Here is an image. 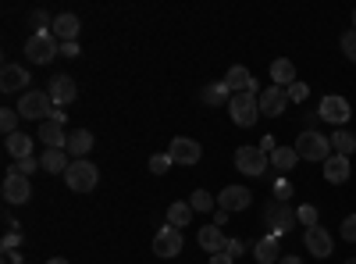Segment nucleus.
<instances>
[{"label": "nucleus", "mask_w": 356, "mask_h": 264, "mask_svg": "<svg viewBox=\"0 0 356 264\" xmlns=\"http://www.w3.org/2000/svg\"><path fill=\"white\" fill-rule=\"evenodd\" d=\"M228 114H232V122L239 125V129L257 125V118H260V97H257V90L232 93V100H228Z\"/></svg>", "instance_id": "obj_1"}, {"label": "nucleus", "mask_w": 356, "mask_h": 264, "mask_svg": "<svg viewBox=\"0 0 356 264\" xmlns=\"http://www.w3.org/2000/svg\"><path fill=\"white\" fill-rule=\"evenodd\" d=\"M47 264H68V261H65V257H50Z\"/></svg>", "instance_id": "obj_47"}, {"label": "nucleus", "mask_w": 356, "mask_h": 264, "mask_svg": "<svg viewBox=\"0 0 356 264\" xmlns=\"http://www.w3.org/2000/svg\"><path fill=\"white\" fill-rule=\"evenodd\" d=\"M61 54H65V57H82L79 43H61Z\"/></svg>", "instance_id": "obj_43"}, {"label": "nucleus", "mask_w": 356, "mask_h": 264, "mask_svg": "<svg viewBox=\"0 0 356 264\" xmlns=\"http://www.w3.org/2000/svg\"><path fill=\"white\" fill-rule=\"evenodd\" d=\"M264 222H267V228H271V236H285V232L296 225V208H289L285 200H271L264 208Z\"/></svg>", "instance_id": "obj_6"}, {"label": "nucleus", "mask_w": 356, "mask_h": 264, "mask_svg": "<svg viewBox=\"0 0 356 264\" xmlns=\"http://www.w3.org/2000/svg\"><path fill=\"white\" fill-rule=\"evenodd\" d=\"M307 97H310V86H307V82H292V86H289V100H292V104H303Z\"/></svg>", "instance_id": "obj_34"}, {"label": "nucleus", "mask_w": 356, "mask_h": 264, "mask_svg": "<svg viewBox=\"0 0 356 264\" xmlns=\"http://www.w3.org/2000/svg\"><path fill=\"white\" fill-rule=\"evenodd\" d=\"M296 222L307 225V228H314V225H317V208H314V203H303V208H296Z\"/></svg>", "instance_id": "obj_33"}, {"label": "nucleus", "mask_w": 356, "mask_h": 264, "mask_svg": "<svg viewBox=\"0 0 356 264\" xmlns=\"http://www.w3.org/2000/svg\"><path fill=\"white\" fill-rule=\"evenodd\" d=\"M353 25H356V11H353Z\"/></svg>", "instance_id": "obj_49"}, {"label": "nucleus", "mask_w": 356, "mask_h": 264, "mask_svg": "<svg viewBox=\"0 0 356 264\" xmlns=\"http://www.w3.org/2000/svg\"><path fill=\"white\" fill-rule=\"evenodd\" d=\"M267 164H271V157H267L260 146H239V150H235V168L243 175H250V179H260L267 171Z\"/></svg>", "instance_id": "obj_7"}, {"label": "nucleus", "mask_w": 356, "mask_h": 264, "mask_svg": "<svg viewBox=\"0 0 356 264\" xmlns=\"http://www.w3.org/2000/svg\"><path fill=\"white\" fill-rule=\"evenodd\" d=\"M18 118H22L18 107H4V111H0V132H4V139L18 132Z\"/></svg>", "instance_id": "obj_31"}, {"label": "nucleus", "mask_w": 356, "mask_h": 264, "mask_svg": "<svg viewBox=\"0 0 356 264\" xmlns=\"http://www.w3.org/2000/svg\"><path fill=\"white\" fill-rule=\"evenodd\" d=\"M317 118H324V122H332V125H346L349 118H353V107H349V100L346 97H324L321 100V107H317Z\"/></svg>", "instance_id": "obj_9"}, {"label": "nucleus", "mask_w": 356, "mask_h": 264, "mask_svg": "<svg viewBox=\"0 0 356 264\" xmlns=\"http://www.w3.org/2000/svg\"><path fill=\"white\" fill-rule=\"evenodd\" d=\"M289 196H292V183L289 179H278L275 183V200H285L289 203Z\"/></svg>", "instance_id": "obj_40"}, {"label": "nucleus", "mask_w": 356, "mask_h": 264, "mask_svg": "<svg viewBox=\"0 0 356 264\" xmlns=\"http://www.w3.org/2000/svg\"><path fill=\"white\" fill-rule=\"evenodd\" d=\"M349 157H339V154H332L328 161H324V179H328L332 186H342V183H349Z\"/></svg>", "instance_id": "obj_20"}, {"label": "nucleus", "mask_w": 356, "mask_h": 264, "mask_svg": "<svg viewBox=\"0 0 356 264\" xmlns=\"http://www.w3.org/2000/svg\"><path fill=\"white\" fill-rule=\"evenodd\" d=\"M50 93H43V90H25L22 93V100H18V114L22 118H33V122H47V118H54V111H50Z\"/></svg>", "instance_id": "obj_5"}, {"label": "nucleus", "mask_w": 356, "mask_h": 264, "mask_svg": "<svg viewBox=\"0 0 356 264\" xmlns=\"http://www.w3.org/2000/svg\"><path fill=\"white\" fill-rule=\"evenodd\" d=\"M278 264H303V257H282Z\"/></svg>", "instance_id": "obj_46"}, {"label": "nucleus", "mask_w": 356, "mask_h": 264, "mask_svg": "<svg viewBox=\"0 0 356 264\" xmlns=\"http://www.w3.org/2000/svg\"><path fill=\"white\" fill-rule=\"evenodd\" d=\"M47 93H50V100H54V104H61V107H65V104H72V100L79 97V86H75V79H72V75H54Z\"/></svg>", "instance_id": "obj_14"}, {"label": "nucleus", "mask_w": 356, "mask_h": 264, "mask_svg": "<svg viewBox=\"0 0 356 264\" xmlns=\"http://www.w3.org/2000/svg\"><path fill=\"white\" fill-rule=\"evenodd\" d=\"M225 222H228V211H221V208H218V211H214V225H218V228H221V225H225Z\"/></svg>", "instance_id": "obj_45"}, {"label": "nucleus", "mask_w": 356, "mask_h": 264, "mask_svg": "<svg viewBox=\"0 0 356 264\" xmlns=\"http://www.w3.org/2000/svg\"><path fill=\"white\" fill-rule=\"evenodd\" d=\"M4 146H8V154H11V157H18V161L33 157V139H29L25 132H15V136H8V139H4Z\"/></svg>", "instance_id": "obj_27"}, {"label": "nucleus", "mask_w": 356, "mask_h": 264, "mask_svg": "<svg viewBox=\"0 0 356 264\" xmlns=\"http://www.w3.org/2000/svg\"><path fill=\"white\" fill-rule=\"evenodd\" d=\"M182 247H186V240H182V228H175V225L157 228V236H154V254H157V257L171 261V257L182 254Z\"/></svg>", "instance_id": "obj_8"}, {"label": "nucleus", "mask_w": 356, "mask_h": 264, "mask_svg": "<svg viewBox=\"0 0 356 264\" xmlns=\"http://www.w3.org/2000/svg\"><path fill=\"white\" fill-rule=\"evenodd\" d=\"M79 29H82V22H79V15H57L54 18V36L61 40V43H79Z\"/></svg>", "instance_id": "obj_17"}, {"label": "nucleus", "mask_w": 356, "mask_h": 264, "mask_svg": "<svg viewBox=\"0 0 356 264\" xmlns=\"http://www.w3.org/2000/svg\"><path fill=\"white\" fill-rule=\"evenodd\" d=\"M296 154L303 161H328L332 157V139L321 136L317 129H303L300 139H296Z\"/></svg>", "instance_id": "obj_3"}, {"label": "nucleus", "mask_w": 356, "mask_h": 264, "mask_svg": "<svg viewBox=\"0 0 356 264\" xmlns=\"http://www.w3.org/2000/svg\"><path fill=\"white\" fill-rule=\"evenodd\" d=\"M65 183L72 193H93L100 183V171L93 161H72V168L65 171Z\"/></svg>", "instance_id": "obj_4"}, {"label": "nucleus", "mask_w": 356, "mask_h": 264, "mask_svg": "<svg viewBox=\"0 0 356 264\" xmlns=\"http://www.w3.org/2000/svg\"><path fill=\"white\" fill-rule=\"evenodd\" d=\"M342 54L349 57V61H356V29H349V33H342Z\"/></svg>", "instance_id": "obj_36"}, {"label": "nucleus", "mask_w": 356, "mask_h": 264, "mask_svg": "<svg viewBox=\"0 0 356 264\" xmlns=\"http://www.w3.org/2000/svg\"><path fill=\"white\" fill-rule=\"evenodd\" d=\"M65 150L75 157V161H86V154L93 150V132L89 129H75V132H68V146Z\"/></svg>", "instance_id": "obj_19"}, {"label": "nucleus", "mask_w": 356, "mask_h": 264, "mask_svg": "<svg viewBox=\"0 0 356 264\" xmlns=\"http://www.w3.org/2000/svg\"><path fill=\"white\" fill-rule=\"evenodd\" d=\"M296 161H300V154H296V146H278V150L271 154V168L278 171H292Z\"/></svg>", "instance_id": "obj_30"}, {"label": "nucleus", "mask_w": 356, "mask_h": 264, "mask_svg": "<svg viewBox=\"0 0 356 264\" xmlns=\"http://www.w3.org/2000/svg\"><path fill=\"white\" fill-rule=\"evenodd\" d=\"M4 200L8 203H25L29 196H33V186H29V179L25 175H18V171H8V179H4Z\"/></svg>", "instance_id": "obj_13"}, {"label": "nucleus", "mask_w": 356, "mask_h": 264, "mask_svg": "<svg viewBox=\"0 0 356 264\" xmlns=\"http://www.w3.org/2000/svg\"><path fill=\"white\" fill-rule=\"evenodd\" d=\"M285 107H289V90H282V86H267L260 93V114H267V118L285 114Z\"/></svg>", "instance_id": "obj_11"}, {"label": "nucleus", "mask_w": 356, "mask_h": 264, "mask_svg": "<svg viewBox=\"0 0 356 264\" xmlns=\"http://www.w3.org/2000/svg\"><path fill=\"white\" fill-rule=\"evenodd\" d=\"M271 79H275V86L289 90V86L296 82V65L289 61V57H278V61H271Z\"/></svg>", "instance_id": "obj_26"}, {"label": "nucleus", "mask_w": 356, "mask_h": 264, "mask_svg": "<svg viewBox=\"0 0 356 264\" xmlns=\"http://www.w3.org/2000/svg\"><path fill=\"white\" fill-rule=\"evenodd\" d=\"M22 86H29V72L22 65H4L0 68V90L4 93H22Z\"/></svg>", "instance_id": "obj_16"}, {"label": "nucleus", "mask_w": 356, "mask_h": 264, "mask_svg": "<svg viewBox=\"0 0 356 264\" xmlns=\"http://www.w3.org/2000/svg\"><path fill=\"white\" fill-rule=\"evenodd\" d=\"M0 247H4V254H15V250L22 247V232H8V236H4V243H0Z\"/></svg>", "instance_id": "obj_39"}, {"label": "nucleus", "mask_w": 356, "mask_h": 264, "mask_svg": "<svg viewBox=\"0 0 356 264\" xmlns=\"http://www.w3.org/2000/svg\"><path fill=\"white\" fill-rule=\"evenodd\" d=\"M40 164H43V171H50V175H65V171L72 168V161H68V150H43Z\"/></svg>", "instance_id": "obj_25"}, {"label": "nucleus", "mask_w": 356, "mask_h": 264, "mask_svg": "<svg viewBox=\"0 0 356 264\" xmlns=\"http://www.w3.org/2000/svg\"><path fill=\"white\" fill-rule=\"evenodd\" d=\"M171 164H175L171 154H154V157H150V171H154V175H164Z\"/></svg>", "instance_id": "obj_35"}, {"label": "nucleus", "mask_w": 356, "mask_h": 264, "mask_svg": "<svg viewBox=\"0 0 356 264\" xmlns=\"http://www.w3.org/2000/svg\"><path fill=\"white\" fill-rule=\"evenodd\" d=\"M36 168H43L40 157H25V161H18V168H11V171H18V175H25V179H29V175H33Z\"/></svg>", "instance_id": "obj_37"}, {"label": "nucleus", "mask_w": 356, "mask_h": 264, "mask_svg": "<svg viewBox=\"0 0 356 264\" xmlns=\"http://www.w3.org/2000/svg\"><path fill=\"white\" fill-rule=\"evenodd\" d=\"M346 264H356V257H349V261H346Z\"/></svg>", "instance_id": "obj_48"}, {"label": "nucleus", "mask_w": 356, "mask_h": 264, "mask_svg": "<svg viewBox=\"0 0 356 264\" xmlns=\"http://www.w3.org/2000/svg\"><path fill=\"white\" fill-rule=\"evenodd\" d=\"M168 154H171L175 164H189V168H193V164L203 157V146H200L196 139H189V136H175L171 146H168Z\"/></svg>", "instance_id": "obj_10"}, {"label": "nucleus", "mask_w": 356, "mask_h": 264, "mask_svg": "<svg viewBox=\"0 0 356 264\" xmlns=\"http://www.w3.org/2000/svg\"><path fill=\"white\" fill-rule=\"evenodd\" d=\"M342 240H346V243H356V215H349V218L342 222Z\"/></svg>", "instance_id": "obj_38"}, {"label": "nucleus", "mask_w": 356, "mask_h": 264, "mask_svg": "<svg viewBox=\"0 0 356 264\" xmlns=\"http://www.w3.org/2000/svg\"><path fill=\"white\" fill-rule=\"evenodd\" d=\"M40 139L47 143V150H65V146H68V132H65V125H61V122H54V118H47V122L40 125Z\"/></svg>", "instance_id": "obj_18"}, {"label": "nucleus", "mask_w": 356, "mask_h": 264, "mask_svg": "<svg viewBox=\"0 0 356 264\" xmlns=\"http://www.w3.org/2000/svg\"><path fill=\"white\" fill-rule=\"evenodd\" d=\"M218 200H221V203H218V208L232 215V211H246L253 196H250V189H246V186H225Z\"/></svg>", "instance_id": "obj_15"}, {"label": "nucleus", "mask_w": 356, "mask_h": 264, "mask_svg": "<svg viewBox=\"0 0 356 264\" xmlns=\"http://www.w3.org/2000/svg\"><path fill=\"white\" fill-rule=\"evenodd\" d=\"M225 82H228V90H232V93L257 90V79H253V75H250V68H243V65H232V68H228V75H225Z\"/></svg>", "instance_id": "obj_21"}, {"label": "nucleus", "mask_w": 356, "mask_h": 264, "mask_svg": "<svg viewBox=\"0 0 356 264\" xmlns=\"http://www.w3.org/2000/svg\"><path fill=\"white\" fill-rule=\"evenodd\" d=\"M196 243L207 250V254H221L225 247H228V236L218 228V225H207V228H200V236H196Z\"/></svg>", "instance_id": "obj_22"}, {"label": "nucleus", "mask_w": 356, "mask_h": 264, "mask_svg": "<svg viewBox=\"0 0 356 264\" xmlns=\"http://www.w3.org/2000/svg\"><path fill=\"white\" fill-rule=\"evenodd\" d=\"M211 264H235V261H232V254H225V250H221V254H214V257H211Z\"/></svg>", "instance_id": "obj_44"}, {"label": "nucleus", "mask_w": 356, "mask_h": 264, "mask_svg": "<svg viewBox=\"0 0 356 264\" xmlns=\"http://www.w3.org/2000/svg\"><path fill=\"white\" fill-rule=\"evenodd\" d=\"M332 150H335L339 157L356 154V136H353L349 129H335V136H332Z\"/></svg>", "instance_id": "obj_29"}, {"label": "nucleus", "mask_w": 356, "mask_h": 264, "mask_svg": "<svg viewBox=\"0 0 356 264\" xmlns=\"http://www.w3.org/2000/svg\"><path fill=\"white\" fill-rule=\"evenodd\" d=\"M29 22H33L40 33H47V29H43V25H47V15H43V11H33V15H29Z\"/></svg>", "instance_id": "obj_42"}, {"label": "nucleus", "mask_w": 356, "mask_h": 264, "mask_svg": "<svg viewBox=\"0 0 356 264\" xmlns=\"http://www.w3.org/2000/svg\"><path fill=\"white\" fill-rule=\"evenodd\" d=\"M57 54H61V40L54 36V29H47V33H33L25 40V57L33 65H50Z\"/></svg>", "instance_id": "obj_2"}, {"label": "nucleus", "mask_w": 356, "mask_h": 264, "mask_svg": "<svg viewBox=\"0 0 356 264\" xmlns=\"http://www.w3.org/2000/svg\"><path fill=\"white\" fill-rule=\"evenodd\" d=\"M225 254H232V257H239V254H246V243H243V240H228Z\"/></svg>", "instance_id": "obj_41"}, {"label": "nucleus", "mask_w": 356, "mask_h": 264, "mask_svg": "<svg viewBox=\"0 0 356 264\" xmlns=\"http://www.w3.org/2000/svg\"><path fill=\"white\" fill-rule=\"evenodd\" d=\"M189 203H193V211H218V208H214V196L207 193V189H196V193L189 196Z\"/></svg>", "instance_id": "obj_32"}, {"label": "nucleus", "mask_w": 356, "mask_h": 264, "mask_svg": "<svg viewBox=\"0 0 356 264\" xmlns=\"http://www.w3.org/2000/svg\"><path fill=\"white\" fill-rule=\"evenodd\" d=\"M253 257H257L260 264H278V261H282V254H278V236L257 240V243H253Z\"/></svg>", "instance_id": "obj_24"}, {"label": "nucleus", "mask_w": 356, "mask_h": 264, "mask_svg": "<svg viewBox=\"0 0 356 264\" xmlns=\"http://www.w3.org/2000/svg\"><path fill=\"white\" fill-rule=\"evenodd\" d=\"M189 222H193V203L189 200H178V203H171V208H168V225L186 228Z\"/></svg>", "instance_id": "obj_28"}, {"label": "nucleus", "mask_w": 356, "mask_h": 264, "mask_svg": "<svg viewBox=\"0 0 356 264\" xmlns=\"http://www.w3.org/2000/svg\"><path fill=\"white\" fill-rule=\"evenodd\" d=\"M200 100L207 104V107H228V100H232V90H228V82H207L203 90H200Z\"/></svg>", "instance_id": "obj_23"}, {"label": "nucleus", "mask_w": 356, "mask_h": 264, "mask_svg": "<svg viewBox=\"0 0 356 264\" xmlns=\"http://www.w3.org/2000/svg\"><path fill=\"white\" fill-rule=\"evenodd\" d=\"M307 254L310 257H332V250H335V243H332V232L328 228H321V225H314V228H307Z\"/></svg>", "instance_id": "obj_12"}]
</instances>
